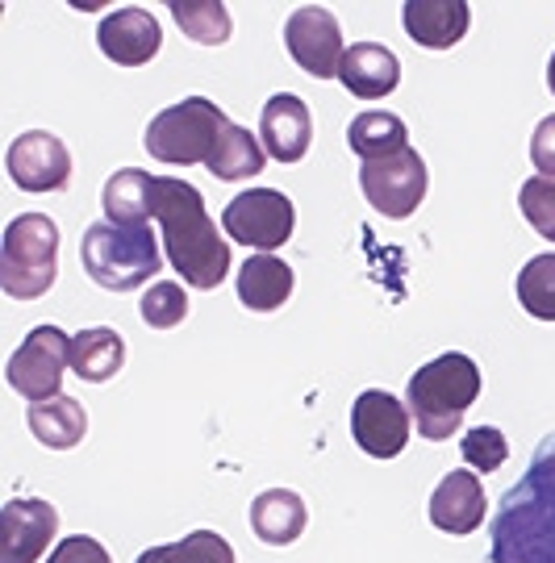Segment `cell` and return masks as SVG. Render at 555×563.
Segmentation results:
<instances>
[{
	"label": "cell",
	"instance_id": "1",
	"mask_svg": "<svg viewBox=\"0 0 555 563\" xmlns=\"http://www.w3.org/2000/svg\"><path fill=\"white\" fill-rule=\"evenodd\" d=\"M155 222L167 246V263L188 288H218L230 276V242L205 213V197L188 180L155 176Z\"/></svg>",
	"mask_w": 555,
	"mask_h": 563
},
{
	"label": "cell",
	"instance_id": "2",
	"mask_svg": "<svg viewBox=\"0 0 555 563\" xmlns=\"http://www.w3.org/2000/svg\"><path fill=\"white\" fill-rule=\"evenodd\" d=\"M489 563H555V434L538 443L526 476L501 497Z\"/></svg>",
	"mask_w": 555,
	"mask_h": 563
},
{
	"label": "cell",
	"instance_id": "3",
	"mask_svg": "<svg viewBox=\"0 0 555 563\" xmlns=\"http://www.w3.org/2000/svg\"><path fill=\"white\" fill-rule=\"evenodd\" d=\"M476 397H480V367L464 351L435 355L405 384V405L414 413V430L431 443H447L456 434Z\"/></svg>",
	"mask_w": 555,
	"mask_h": 563
},
{
	"label": "cell",
	"instance_id": "4",
	"mask_svg": "<svg viewBox=\"0 0 555 563\" xmlns=\"http://www.w3.org/2000/svg\"><path fill=\"white\" fill-rule=\"evenodd\" d=\"M79 263L88 280L105 292H134L146 280H155L163 260H159V239L151 225H113L92 222L79 239Z\"/></svg>",
	"mask_w": 555,
	"mask_h": 563
},
{
	"label": "cell",
	"instance_id": "5",
	"mask_svg": "<svg viewBox=\"0 0 555 563\" xmlns=\"http://www.w3.org/2000/svg\"><path fill=\"white\" fill-rule=\"evenodd\" d=\"M59 276V225L46 213H21L0 242V288L13 301H39Z\"/></svg>",
	"mask_w": 555,
	"mask_h": 563
},
{
	"label": "cell",
	"instance_id": "6",
	"mask_svg": "<svg viewBox=\"0 0 555 563\" xmlns=\"http://www.w3.org/2000/svg\"><path fill=\"white\" fill-rule=\"evenodd\" d=\"M226 121L230 118L209 97H184V101L167 104L163 113L151 118L146 134H142V146L155 163H172V167L209 163Z\"/></svg>",
	"mask_w": 555,
	"mask_h": 563
},
{
	"label": "cell",
	"instance_id": "7",
	"mask_svg": "<svg viewBox=\"0 0 555 563\" xmlns=\"http://www.w3.org/2000/svg\"><path fill=\"white\" fill-rule=\"evenodd\" d=\"M297 209L280 188H247L221 213V234L238 246H251L255 255H272L276 246L293 239Z\"/></svg>",
	"mask_w": 555,
	"mask_h": 563
},
{
	"label": "cell",
	"instance_id": "8",
	"mask_svg": "<svg viewBox=\"0 0 555 563\" xmlns=\"http://www.w3.org/2000/svg\"><path fill=\"white\" fill-rule=\"evenodd\" d=\"M426 188H431V172L414 146L396 151L389 159L359 163V192L380 218L401 222V218L417 213V205L426 201Z\"/></svg>",
	"mask_w": 555,
	"mask_h": 563
},
{
	"label": "cell",
	"instance_id": "9",
	"mask_svg": "<svg viewBox=\"0 0 555 563\" xmlns=\"http://www.w3.org/2000/svg\"><path fill=\"white\" fill-rule=\"evenodd\" d=\"M72 367V339L59 325H34L25 342L13 351V360L4 367V376L13 384V393L30 405L63 397V372Z\"/></svg>",
	"mask_w": 555,
	"mask_h": 563
},
{
	"label": "cell",
	"instance_id": "10",
	"mask_svg": "<svg viewBox=\"0 0 555 563\" xmlns=\"http://www.w3.org/2000/svg\"><path fill=\"white\" fill-rule=\"evenodd\" d=\"M414 434V413L410 405L384 393V388H363L351 405V439L363 455L372 460H396Z\"/></svg>",
	"mask_w": 555,
	"mask_h": 563
},
{
	"label": "cell",
	"instance_id": "11",
	"mask_svg": "<svg viewBox=\"0 0 555 563\" xmlns=\"http://www.w3.org/2000/svg\"><path fill=\"white\" fill-rule=\"evenodd\" d=\"M284 46H289V59L297 63L305 76L314 80H335L338 63H342V30L338 18L322 4H301L284 21Z\"/></svg>",
	"mask_w": 555,
	"mask_h": 563
},
{
	"label": "cell",
	"instance_id": "12",
	"mask_svg": "<svg viewBox=\"0 0 555 563\" xmlns=\"http://www.w3.org/2000/svg\"><path fill=\"white\" fill-rule=\"evenodd\" d=\"M4 172L21 192H67L72 184V151L46 130H25L4 151Z\"/></svg>",
	"mask_w": 555,
	"mask_h": 563
},
{
	"label": "cell",
	"instance_id": "13",
	"mask_svg": "<svg viewBox=\"0 0 555 563\" xmlns=\"http://www.w3.org/2000/svg\"><path fill=\"white\" fill-rule=\"evenodd\" d=\"M59 534V514L42 497H9L0 509V563H39Z\"/></svg>",
	"mask_w": 555,
	"mask_h": 563
},
{
	"label": "cell",
	"instance_id": "14",
	"mask_svg": "<svg viewBox=\"0 0 555 563\" xmlns=\"http://www.w3.org/2000/svg\"><path fill=\"white\" fill-rule=\"evenodd\" d=\"M97 46L100 55L118 67H142L159 55L163 46V30L151 9L142 4H121L109 18H100L97 25Z\"/></svg>",
	"mask_w": 555,
	"mask_h": 563
},
{
	"label": "cell",
	"instance_id": "15",
	"mask_svg": "<svg viewBox=\"0 0 555 563\" xmlns=\"http://www.w3.org/2000/svg\"><path fill=\"white\" fill-rule=\"evenodd\" d=\"M259 142L272 163H301L314 146V113L297 92L268 97L259 113Z\"/></svg>",
	"mask_w": 555,
	"mask_h": 563
},
{
	"label": "cell",
	"instance_id": "16",
	"mask_svg": "<svg viewBox=\"0 0 555 563\" xmlns=\"http://www.w3.org/2000/svg\"><path fill=\"white\" fill-rule=\"evenodd\" d=\"M485 514H489L485 484H480V476L468 472V467L447 472V476L435 484V493H431V522H435V530H443V534H472V530H480Z\"/></svg>",
	"mask_w": 555,
	"mask_h": 563
},
{
	"label": "cell",
	"instance_id": "17",
	"mask_svg": "<svg viewBox=\"0 0 555 563\" xmlns=\"http://www.w3.org/2000/svg\"><path fill=\"white\" fill-rule=\"evenodd\" d=\"M401 25H405V34L417 46L447 51V46H456L468 34L472 9L464 0H405L401 4Z\"/></svg>",
	"mask_w": 555,
	"mask_h": 563
},
{
	"label": "cell",
	"instance_id": "18",
	"mask_svg": "<svg viewBox=\"0 0 555 563\" xmlns=\"http://www.w3.org/2000/svg\"><path fill=\"white\" fill-rule=\"evenodd\" d=\"M338 80L351 97H363V101H377V97H389L401 84V63L389 46L380 42H356L347 46V55L338 63Z\"/></svg>",
	"mask_w": 555,
	"mask_h": 563
},
{
	"label": "cell",
	"instance_id": "19",
	"mask_svg": "<svg viewBox=\"0 0 555 563\" xmlns=\"http://www.w3.org/2000/svg\"><path fill=\"white\" fill-rule=\"evenodd\" d=\"M293 267L276 255H251L238 263V301L251 313H276L293 297Z\"/></svg>",
	"mask_w": 555,
	"mask_h": 563
},
{
	"label": "cell",
	"instance_id": "20",
	"mask_svg": "<svg viewBox=\"0 0 555 563\" xmlns=\"http://www.w3.org/2000/svg\"><path fill=\"white\" fill-rule=\"evenodd\" d=\"M309 526V509L293 488H263L251 501V530L259 543L268 547H289L297 543Z\"/></svg>",
	"mask_w": 555,
	"mask_h": 563
},
{
	"label": "cell",
	"instance_id": "21",
	"mask_svg": "<svg viewBox=\"0 0 555 563\" xmlns=\"http://www.w3.org/2000/svg\"><path fill=\"white\" fill-rule=\"evenodd\" d=\"M155 176L142 167H121L105 180L100 205H105V222L113 225H146L155 218Z\"/></svg>",
	"mask_w": 555,
	"mask_h": 563
},
{
	"label": "cell",
	"instance_id": "22",
	"mask_svg": "<svg viewBox=\"0 0 555 563\" xmlns=\"http://www.w3.org/2000/svg\"><path fill=\"white\" fill-rule=\"evenodd\" d=\"M126 367V342L113 325H88L72 334V372L84 384L113 380Z\"/></svg>",
	"mask_w": 555,
	"mask_h": 563
},
{
	"label": "cell",
	"instance_id": "23",
	"mask_svg": "<svg viewBox=\"0 0 555 563\" xmlns=\"http://www.w3.org/2000/svg\"><path fill=\"white\" fill-rule=\"evenodd\" d=\"M25 426L34 430V439L51 451H72V446L84 443L88 434V413L76 397H51V401L30 405L25 413Z\"/></svg>",
	"mask_w": 555,
	"mask_h": 563
},
{
	"label": "cell",
	"instance_id": "24",
	"mask_svg": "<svg viewBox=\"0 0 555 563\" xmlns=\"http://www.w3.org/2000/svg\"><path fill=\"white\" fill-rule=\"evenodd\" d=\"M347 146L356 151L363 163H377V159H389L396 151H405L410 146V130H405V121L389 113V109H363L351 118L347 125Z\"/></svg>",
	"mask_w": 555,
	"mask_h": 563
},
{
	"label": "cell",
	"instance_id": "25",
	"mask_svg": "<svg viewBox=\"0 0 555 563\" xmlns=\"http://www.w3.org/2000/svg\"><path fill=\"white\" fill-rule=\"evenodd\" d=\"M205 167H209L214 180H251L268 167V151L251 130H242L238 121H226V130H221L218 146H214Z\"/></svg>",
	"mask_w": 555,
	"mask_h": 563
},
{
	"label": "cell",
	"instance_id": "26",
	"mask_svg": "<svg viewBox=\"0 0 555 563\" xmlns=\"http://www.w3.org/2000/svg\"><path fill=\"white\" fill-rule=\"evenodd\" d=\"M172 18L184 30L188 42H200V46H221L230 42V9L221 0H172Z\"/></svg>",
	"mask_w": 555,
	"mask_h": 563
},
{
	"label": "cell",
	"instance_id": "27",
	"mask_svg": "<svg viewBox=\"0 0 555 563\" xmlns=\"http://www.w3.org/2000/svg\"><path fill=\"white\" fill-rule=\"evenodd\" d=\"M134 563H238V555L218 530H193L179 543L146 547Z\"/></svg>",
	"mask_w": 555,
	"mask_h": 563
},
{
	"label": "cell",
	"instance_id": "28",
	"mask_svg": "<svg viewBox=\"0 0 555 563\" xmlns=\"http://www.w3.org/2000/svg\"><path fill=\"white\" fill-rule=\"evenodd\" d=\"M518 305L538 322H555V251L535 255L518 272Z\"/></svg>",
	"mask_w": 555,
	"mask_h": 563
},
{
	"label": "cell",
	"instance_id": "29",
	"mask_svg": "<svg viewBox=\"0 0 555 563\" xmlns=\"http://www.w3.org/2000/svg\"><path fill=\"white\" fill-rule=\"evenodd\" d=\"M139 309H142V322L151 325V330H176L188 318V292L176 280H159L142 292Z\"/></svg>",
	"mask_w": 555,
	"mask_h": 563
},
{
	"label": "cell",
	"instance_id": "30",
	"mask_svg": "<svg viewBox=\"0 0 555 563\" xmlns=\"http://www.w3.org/2000/svg\"><path fill=\"white\" fill-rule=\"evenodd\" d=\"M459 451H464V463H468L472 472H480V476H489V472H497L501 463L510 460V443H505V434H501L497 426H472V430L464 434Z\"/></svg>",
	"mask_w": 555,
	"mask_h": 563
},
{
	"label": "cell",
	"instance_id": "31",
	"mask_svg": "<svg viewBox=\"0 0 555 563\" xmlns=\"http://www.w3.org/2000/svg\"><path fill=\"white\" fill-rule=\"evenodd\" d=\"M518 209H522L526 222L535 225V234L555 242V180L531 176V180L518 188Z\"/></svg>",
	"mask_w": 555,
	"mask_h": 563
},
{
	"label": "cell",
	"instance_id": "32",
	"mask_svg": "<svg viewBox=\"0 0 555 563\" xmlns=\"http://www.w3.org/2000/svg\"><path fill=\"white\" fill-rule=\"evenodd\" d=\"M46 563H113V555H109V547H100L92 534H67V539L46 555Z\"/></svg>",
	"mask_w": 555,
	"mask_h": 563
},
{
	"label": "cell",
	"instance_id": "33",
	"mask_svg": "<svg viewBox=\"0 0 555 563\" xmlns=\"http://www.w3.org/2000/svg\"><path fill=\"white\" fill-rule=\"evenodd\" d=\"M531 163L538 176L555 180V113H547L531 134Z\"/></svg>",
	"mask_w": 555,
	"mask_h": 563
},
{
	"label": "cell",
	"instance_id": "34",
	"mask_svg": "<svg viewBox=\"0 0 555 563\" xmlns=\"http://www.w3.org/2000/svg\"><path fill=\"white\" fill-rule=\"evenodd\" d=\"M547 88H552V97H555V55H552V63H547Z\"/></svg>",
	"mask_w": 555,
	"mask_h": 563
}]
</instances>
